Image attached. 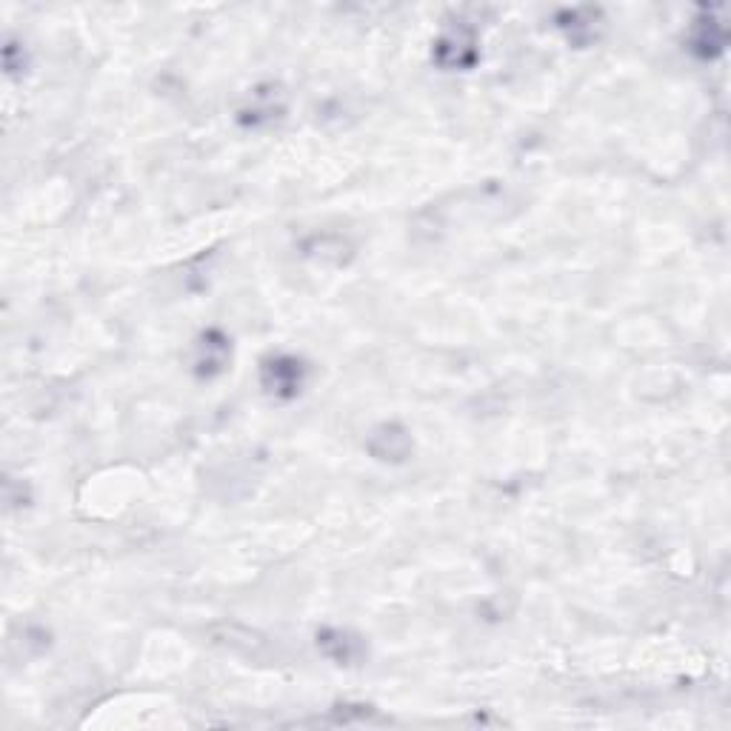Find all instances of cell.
<instances>
[{"instance_id":"7a4b0ae2","label":"cell","mask_w":731,"mask_h":731,"mask_svg":"<svg viewBox=\"0 0 731 731\" xmlns=\"http://www.w3.org/2000/svg\"><path fill=\"white\" fill-rule=\"evenodd\" d=\"M303 377H306V366L297 357L277 355L266 360L263 366V386L275 397H295L303 386Z\"/></svg>"},{"instance_id":"6da1fadb","label":"cell","mask_w":731,"mask_h":731,"mask_svg":"<svg viewBox=\"0 0 731 731\" xmlns=\"http://www.w3.org/2000/svg\"><path fill=\"white\" fill-rule=\"evenodd\" d=\"M435 60L443 69H469L477 60L475 32L463 23L443 32L435 43Z\"/></svg>"},{"instance_id":"277c9868","label":"cell","mask_w":731,"mask_h":731,"mask_svg":"<svg viewBox=\"0 0 731 731\" xmlns=\"http://www.w3.org/2000/svg\"><path fill=\"white\" fill-rule=\"evenodd\" d=\"M200 360H198V366H200V372H206V375H215V372H220L223 369V363H226V340L220 335H215V332H209V335H203V343H200Z\"/></svg>"},{"instance_id":"3957f363","label":"cell","mask_w":731,"mask_h":731,"mask_svg":"<svg viewBox=\"0 0 731 731\" xmlns=\"http://www.w3.org/2000/svg\"><path fill=\"white\" fill-rule=\"evenodd\" d=\"M317 646L323 649L326 657H332L335 663H357L360 657H363V643H360V637H355L352 632H343V629H323V632L317 634Z\"/></svg>"},{"instance_id":"5b68a950","label":"cell","mask_w":731,"mask_h":731,"mask_svg":"<svg viewBox=\"0 0 731 731\" xmlns=\"http://www.w3.org/2000/svg\"><path fill=\"white\" fill-rule=\"evenodd\" d=\"M723 40H726L723 26H717L712 18L700 20V32L694 35V46H703V49H700L703 55H714V52H720V49H723Z\"/></svg>"}]
</instances>
